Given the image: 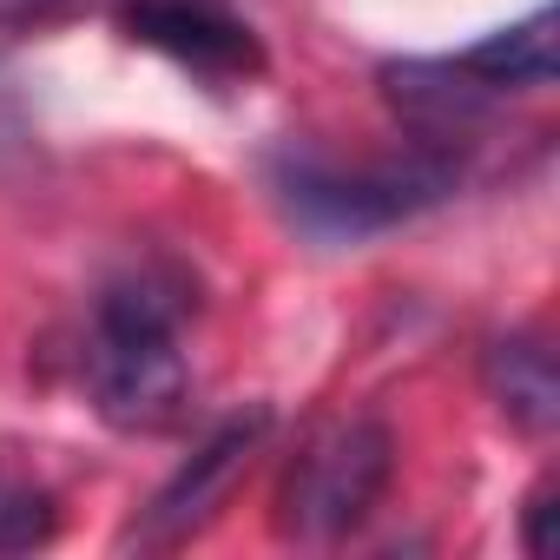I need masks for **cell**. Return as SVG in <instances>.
Listing matches in <instances>:
<instances>
[{
  "label": "cell",
  "instance_id": "cell-7",
  "mask_svg": "<svg viewBox=\"0 0 560 560\" xmlns=\"http://www.w3.org/2000/svg\"><path fill=\"white\" fill-rule=\"evenodd\" d=\"M481 383L494 396V409L521 429V435H553L560 422V376H553V357L534 330H514V337H494L488 357H481Z\"/></svg>",
  "mask_w": 560,
  "mask_h": 560
},
{
  "label": "cell",
  "instance_id": "cell-8",
  "mask_svg": "<svg viewBox=\"0 0 560 560\" xmlns=\"http://www.w3.org/2000/svg\"><path fill=\"white\" fill-rule=\"evenodd\" d=\"M455 67L488 86H553V8H534L527 21L475 40Z\"/></svg>",
  "mask_w": 560,
  "mask_h": 560
},
{
  "label": "cell",
  "instance_id": "cell-4",
  "mask_svg": "<svg viewBox=\"0 0 560 560\" xmlns=\"http://www.w3.org/2000/svg\"><path fill=\"white\" fill-rule=\"evenodd\" d=\"M270 442V409H244V416H231V422H218L205 442H198V455L132 514V527L119 534V547L132 553H172V547H185L191 534H205L218 514H224V501L237 494V481L250 475V462H257V448Z\"/></svg>",
  "mask_w": 560,
  "mask_h": 560
},
{
  "label": "cell",
  "instance_id": "cell-3",
  "mask_svg": "<svg viewBox=\"0 0 560 560\" xmlns=\"http://www.w3.org/2000/svg\"><path fill=\"white\" fill-rule=\"evenodd\" d=\"M462 165L442 152V145H416L409 159H376V165H330V159H284L277 165V191L291 198V211L324 231V237H363V231H383L396 218H416L429 205H442L455 191Z\"/></svg>",
  "mask_w": 560,
  "mask_h": 560
},
{
  "label": "cell",
  "instance_id": "cell-10",
  "mask_svg": "<svg viewBox=\"0 0 560 560\" xmlns=\"http://www.w3.org/2000/svg\"><path fill=\"white\" fill-rule=\"evenodd\" d=\"M547 521H553V481H540V488L527 494V508H521V547H527L534 560H547V553H553Z\"/></svg>",
  "mask_w": 560,
  "mask_h": 560
},
{
  "label": "cell",
  "instance_id": "cell-9",
  "mask_svg": "<svg viewBox=\"0 0 560 560\" xmlns=\"http://www.w3.org/2000/svg\"><path fill=\"white\" fill-rule=\"evenodd\" d=\"M60 534V508L47 488L0 475V553H34Z\"/></svg>",
  "mask_w": 560,
  "mask_h": 560
},
{
  "label": "cell",
  "instance_id": "cell-11",
  "mask_svg": "<svg viewBox=\"0 0 560 560\" xmlns=\"http://www.w3.org/2000/svg\"><path fill=\"white\" fill-rule=\"evenodd\" d=\"M80 0H0V34H14V27H47L60 14H73Z\"/></svg>",
  "mask_w": 560,
  "mask_h": 560
},
{
  "label": "cell",
  "instance_id": "cell-2",
  "mask_svg": "<svg viewBox=\"0 0 560 560\" xmlns=\"http://www.w3.org/2000/svg\"><path fill=\"white\" fill-rule=\"evenodd\" d=\"M396 475V435L376 416H330L317 422L277 488V534L291 540H343L357 534Z\"/></svg>",
  "mask_w": 560,
  "mask_h": 560
},
{
  "label": "cell",
  "instance_id": "cell-1",
  "mask_svg": "<svg viewBox=\"0 0 560 560\" xmlns=\"http://www.w3.org/2000/svg\"><path fill=\"white\" fill-rule=\"evenodd\" d=\"M185 324V284L159 270H132L100 298L93 350H86V383L93 409L126 429V435H159L185 416L191 370L178 350Z\"/></svg>",
  "mask_w": 560,
  "mask_h": 560
},
{
  "label": "cell",
  "instance_id": "cell-6",
  "mask_svg": "<svg viewBox=\"0 0 560 560\" xmlns=\"http://www.w3.org/2000/svg\"><path fill=\"white\" fill-rule=\"evenodd\" d=\"M383 93L402 113V126L422 145H442V152L455 139H468L488 119V106H494V86L462 73L455 60H389L383 67Z\"/></svg>",
  "mask_w": 560,
  "mask_h": 560
},
{
  "label": "cell",
  "instance_id": "cell-5",
  "mask_svg": "<svg viewBox=\"0 0 560 560\" xmlns=\"http://www.w3.org/2000/svg\"><path fill=\"white\" fill-rule=\"evenodd\" d=\"M126 34L139 47H159L185 73L218 80V86H237V80L264 73V47L250 40V27L211 14L205 0H139V8L126 14Z\"/></svg>",
  "mask_w": 560,
  "mask_h": 560
}]
</instances>
